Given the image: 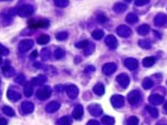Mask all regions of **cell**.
I'll use <instances>...</instances> for the list:
<instances>
[{
	"instance_id": "cell-1",
	"label": "cell",
	"mask_w": 167,
	"mask_h": 125,
	"mask_svg": "<svg viewBox=\"0 0 167 125\" xmlns=\"http://www.w3.org/2000/svg\"><path fill=\"white\" fill-rule=\"evenodd\" d=\"M30 29H38V28H48L50 26V22L48 20H31L28 22Z\"/></svg>"
},
{
	"instance_id": "cell-2",
	"label": "cell",
	"mask_w": 167,
	"mask_h": 125,
	"mask_svg": "<svg viewBox=\"0 0 167 125\" xmlns=\"http://www.w3.org/2000/svg\"><path fill=\"white\" fill-rule=\"evenodd\" d=\"M52 89L50 86L41 87L36 92V97L40 100L45 101L48 99L51 96Z\"/></svg>"
},
{
	"instance_id": "cell-3",
	"label": "cell",
	"mask_w": 167,
	"mask_h": 125,
	"mask_svg": "<svg viewBox=\"0 0 167 125\" xmlns=\"http://www.w3.org/2000/svg\"><path fill=\"white\" fill-rule=\"evenodd\" d=\"M34 7L31 5H29V4H27V5H23L21 6L20 8L18 9V13L20 17L27 18L31 15H32L33 13H34Z\"/></svg>"
},
{
	"instance_id": "cell-4",
	"label": "cell",
	"mask_w": 167,
	"mask_h": 125,
	"mask_svg": "<svg viewBox=\"0 0 167 125\" xmlns=\"http://www.w3.org/2000/svg\"><path fill=\"white\" fill-rule=\"evenodd\" d=\"M34 46V41L32 40H23L19 43L18 50L20 52H27Z\"/></svg>"
},
{
	"instance_id": "cell-5",
	"label": "cell",
	"mask_w": 167,
	"mask_h": 125,
	"mask_svg": "<svg viewBox=\"0 0 167 125\" xmlns=\"http://www.w3.org/2000/svg\"><path fill=\"white\" fill-rule=\"evenodd\" d=\"M66 92L70 98L74 99L78 96L79 89L74 85H70L66 87Z\"/></svg>"
},
{
	"instance_id": "cell-6",
	"label": "cell",
	"mask_w": 167,
	"mask_h": 125,
	"mask_svg": "<svg viewBox=\"0 0 167 125\" xmlns=\"http://www.w3.org/2000/svg\"><path fill=\"white\" fill-rule=\"evenodd\" d=\"M88 110L89 113L93 116H99L100 115L102 114V110L100 106L98 105V104H93V105H90L88 107Z\"/></svg>"
},
{
	"instance_id": "cell-7",
	"label": "cell",
	"mask_w": 167,
	"mask_h": 125,
	"mask_svg": "<svg viewBox=\"0 0 167 125\" xmlns=\"http://www.w3.org/2000/svg\"><path fill=\"white\" fill-rule=\"evenodd\" d=\"M21 109L26 114H29V113H31L34 111V105L30 101H26L21 104Z\"/></svg>"
},
{
	"instance_id": "cell-8",
	"label": "cell",
	"mask_w": 167,
	"mask_h": 125,
	"mask_svg": "<svg viewBox=\"0 0 167 125\" xmlns=\"http://www.w3.org/2000/svg\"><path fill=\"white\" fill-rule=\"evenodd\" d=\"M84 114V108L81 104H78L75 106L73 112H72V117L75 120H80L83 116Z\"/></svg>"
},
{
	"instance_id": "cell-9",
	"label": "cell",
	"mask_w": 167,
	"mask_h": 125,
	"mask_svg": "<svg viewBox=\"0 0 167 125\" xmlns=\"http://www.w3.org/2000/svg\"><path fill=\"white\" fill-rule=\"evenodd\" d=\"M60 108V104L58 103L57 101H51L50 103H49L48 105L46 106L45 109L46 111L49 113H55L56 111L58 110V108Z\"/></svg>"
},
{
	"instance_id": "cell-10",
	"label": "cell",
	"mask_w": 167,
	"mask_h": 125,
	"mask_svg": "<svg viewBox=\"0 0 167 125\" xmlns=\"http://www.w3.org/2000/svg\"><path fill=\"white\" fill-rule=\"evenodd\" d=\"M116 68L117 67L116 66V64L112 63L111 62V63L105 64L104 67L102 68V71L105 75H112V74H113L115 71H116Z\"/></svg>"
},
{
	"instance_id": "cell-11",
	"label": "cell",
	"mask_w": 167,
	"mask_h": 125,
	"mask_svg": "<svg viewBox=\"0 0 167 125\" xmlns=\"http://www.w3.org/2000/svg\"><path fill=\"white\" fill-rule=\"evenodd\" d=\"M111 101L113 104V106L116 108L121 107V106H123V104H124L123 97L120 95H115L114 97H112Z\"/></svg>"
},
{
	"instance_id": "cell-12",
	"label": "cell",
	"mask_w": 167,
	"mask_h": 125,
	"mask_svg": "<svg viewBox=\"0 0 167 125\" xmlns=\"http://www.w3.org/2000/svg\"><path fill=\"white\" fill-rule=\"evenodd\" d=\"M9 100L12 101H17L21 98V95L18 92L13 90L12 89H9L8 90V93H7Z\"/></svg>"
},
{
	"instance_id": "cell-13",
	"label": "cell",
	"mask_w": 167,
	"mask_h": 125,
	"mask_svg": "<svg viewBox=\"0 0 167 125\" xmlns=\"http://www.w3.org/2000/svg\"><path fill=\"white\" fill-rule=\"evenodd\" d=\"M116 80L117 82L121 84V86H123L124 88L127 87V85L129 84V82H130L128 76L126 75L125 74H122V75L118 76Z\"/></svg>"
},
{
	"instance_id": "cell-14",
	"label": "cell",
	"mask_w": 167,
	"mask_h": 125,
	"mask_svg": "<svg viewBox=\"0 0 167 125\" xmlns=\"http://www.w3.org/2000/svg\"><path fill=\"white\" fill-rule=\"evenodd\" d=\"M105 43L108 47H109L111 49H115L118 45L117 40L114 36H112V35H109V36L107 37L105 40Z\"/></svg>"
},
{
	"instance_id": "cell-15",
	"label": "cell",
	"mask_w": 167,
	"mask_h": 125,
	"mask_svg": "<svg viewBox=\"0 0 167 125\" xmlns=\"http://www.w3.org/2000/svg\"><path fill=\"white\" fill-rule=\"evenodd\" d=\"M48 80V79L44 75H39L32 79L31 84L32 85H41L44 83L46 81Z\"/></svg>"
},
{
	"instance_id": "cell-16",
	"label": "cell",
	"mask_w": 167,
	"mask_h": 125,
	"mask_svg": "<svg viewBox=\"0 0 167 125\" xmlns=\"http://www.w3.org/2000/svg\"><path fill=\"white\" fill-rule=\"evenodd\" d=\"M2 72H3L4 75L6 76V77H11L12 76L14 73H15V70H14L13 68L9 65H4V66L2 67Z\"/></svg>"
},
{
	"instance_id": "cell-17",
	"label": "cell",
	"mask_w": 167,
	"mask_h": 125,
	"mask_svg": "<svg viewBox=\"0 0 167 125\" xmlns=\"http://www.w3.org/2000/svg\"><path fill=\"white\" fill-rule=\"evenodd\" d=\"M118 34L121 36H128L130 34L131 31L129 28L127 27L126 26H120L117 29Z\"/></svg>"
},
{
	"instance_id": "cell-18",
	"label": "cell",
	"mask_w": 167,
	"mask_h": 125,
	"mask_svg": "<svg viewBox=\"0 0 167 125\" xmlns=\"http://www.w3.org/2000/svg\"><path fill=\"white\" fill-rule=\"evenodd\" d=\"M50 40V38L48 35L43 34L40 36L37 39V43L39 45H45V44L48 43Z\"/></svg>"
},
{
	"instance_id": "cell-19",
	"label": "cell",
	"mask_w": 167,
	"mask_h": 125,
	"mask_svg": "<svg viewBox=\"0 0 167 125\" xmlns=\"http://www.w3.org/2000/svg\"><path fill=\"white\" fill-rule=\"evenodd\" d=\"M125 65L129 69H135L137 67V62H136L135 59H126L125 62Z\"/></svg>"
},
{
	"instance_id": "cell-20",
	"label": "cell",
	"mask_w": 167,
	"mask_h": 125,
	"mask_svg": "<svg viewBox=\"0 0 167 125\" xmlns=\"http://www.w3.org/2000/svg\"><path fill=\"white\" fill-rule=\"evenodd\" d=\"M93 91L95 92L96 95H102L105 92L104 85L102 83H98L96 84L93 88Z\"/></svg>"
},
{
	"instance_id": "cell-21",
	"label": "cell",
	"mask_w": 167,
	"mask_h": 125,
	"mask_svg": "<svg viewBox=\"0 0 167 125\" xmlns=\"http://www.w3.org/2000/svg\"><path fill=\"white\" fill-rule=\"evenodd\" d=\"M72 123L71 118L68 116H63L58 120V125H70Z\"/></svg>"
},
{
	"instance_id": "cell-22",
	"label": "cell",
	"mask_w": 167,
	"mask_h": 125,
	"mask_svg": "<svg viewBox=\"0 0 167 125\" xmlns=\"http://www.w3.org/2000/svg\"><path fill=\"white\" fill-rule=\"evenodd\" d=\"M2 112L5 115H6L7 116L9 117H13L15 115V111H14L13 108L10 107V106H4V107L2 108Z\"/></svg>"
},
{
	"instance_id": "cell-23",
	"label": "cell",
	"mask_w": 167,
	"mask_h": 125,
	"mask_svg": "<svg viewBox=\"0 0 167 125\" xmlns=\"http://www.w3.org/2000/svg\"><path fill=\"white\" fill-rule=\"evenodd\" d=\"M51 52L48 48H45L41 51V58L44 61H48L50 59Z\"/></svg>"
},
{
	"instance_id": "cell-24",
	"label": "cell",
	"mask_w": 167,
	"mask_h": 125,
	"mask_svg": "<svg viewBox=\"0 0 167 125\" xmlns=\"http://www.w3.org/2000/svg\"><path fill=\"white\" fill-rule=\"evenodd\" d=\"M102 123L103 125H114V119L109 116H105L102 118Z\"/></svg>"
},
{
	"instance_id": "cell-25",
	"label": "cell",
	"mask_w": 167,
	"mask_h": 125,
	"mask_svg": "<svg viewBox=\"0 0 167 125\" xmlns=\"http://www.w3.org/2000/svg\"><path fill=\"white\" fill-rule=\"evenodd\" d=\"M24 92L25 96H27V97L32 96V95L33 93V88L31 83H27V84L25 85Z\"/></svg>"
},
{
	"instance_id": "cell-26",
	"label": "cell",
	"mask_w": 167,
	"mask_h": 125,
	"mask_svg": "<svg viewBox=\"0 0 167 125\" xmlns=\"http://www.w3.org/2000/svg\"><path fill=\"white\" fill-rule=\"evenodd\" d=\"M54 55L56 59H61L65 56V51L62 48H58L55 50Z\"/></svg>"
},
{
	"instance_id": "cell-27",
	"label": "cell",
	"mask_w": 167,
	"mask_h": 125,
	"mask_svg": "<svg viewBox=\"0 0 167 125\" xmlns=\"http://www.w3.org/2000/svg\"><path fill=\"white\" fill-rule=\"evenodd\" d=\"M155 62V59L152 57H148L143 59V66L145 67H151Z\"/></svg>"
},
{
	"instance_id": "cell-28",
	"label": "cell",
	"mask_w": 167,
	"mask_h": 125,
	"mask_svg": "<svg viewBox=\"0 0 167 125\" xmlns=\"http://www.w3.org/2000/svg\"><path fill=\"white\" fill-rule=\"evenodd\" d=\"M135 92L136 91L130 92V95H129V101H130V102L132 104V105L136 102H137L138 100L136 99H139V95L136 94Z\"/></svg>"
},
{
	"instance_id": "cell-29",
	"label": "cell",
	"mask_w": 167,
	"mask_h": 125,
	"mask_svg": "<svg viewBox=\"0 0 167 125\" xmlns=\"http://www.w3.org/2000/svg\"><path fill=\"white\" fill-rule=\"evenodd\" d=\"M94 49H95V45H94V44H93L92 43H89L87 47L84 49L85 55H90L94 51Z\"/></svg>"
},
{
	"instance_id": "cell-30",
	"label": "cell",
	"mask_w": 167,
	"mask_h": 125,
	"mask_svg": "<svg viewBox=\"0 0 167 125\" xmlns=\"http://www.w3.org/2000/svg\"><path fill=\"white\" fill-rule=\"evenodd\" d=\"M103 36H104V32L102 30H97V31H93L92 34V36L95 40H100L102 38Z\"/></svg>"
},
{
	"instance_id": "cell-31",
	"label": "cell",
	"mask_w": 167,
	"mask_h": 125,
	"mask_svg": "<svg viewBox=\"0 0 167 125\" xmlns=\"http://www.w3.org/2000/svg\"><path fill=\"white\" fill-rule=\"evenodd\" d=\"M68 34L67 32H60V33L56 34V39L60 41L65 40L68 38Z\"/></svg>"
},
{
	"instance_id": "cell-32",
	"label": "cell",
	"mask_w": 167,
	"mask_h": 125,
	"mask_svg": "<svg viewBox=\"0 0 167 125\" xmlns=\"http://www.w3.org/2000/svg\"><path fill=\"white\" fill-rule=\"evenodd\" d=\"M146 109L152 117H157L158 116V111L156 108L150 107V106H147Z\"/></svg>"
},
{
	"instance_id": "cell-33",
	"label": "cell",
	"mask_w": 167,
	"mask_h": 125,
	"mask_svg": "<svg viewBox=\"0 0 167 125\" xmlns=\"http://www.w3.org/2000/svg\"><path fill=\"white\" fill-rule=\"evenodd\" d=\"M139 123V120L135 116L130 117L127 121V125H137Z\"/></svg>"
},
{
	"instance_id": "cell-34",
	"label": "cell",
	"mask_w": 167,
	"mask_h": 125,
	"mask_svg": "<svg viewBox=\"0 0 167 125\" xmlns=\"http://www.w3.org/2000/svg\"><path fill=\"white\" fill-rule=\"evenodd\" d=\"M126 8V6L123 4H116L115 6L114 7V10L116 11V12H122V11H124L125 9Z\"/></svg>"
},
{
	"instance_id": "cell-35",
	"label": "cell",
	"mask_w": 167,
	"mask_h": 125,
	"mask_svg": "<svg viewBox=\"0 0 167 125\" xmlns=\"http://www.w3.org/2000/svg\"><path fill=\"white\" fill-rule=\"evenodd\" d=\"M55 2L56 6L61 7V8L66 7L68 5V4H69V2L68 1H63V0H58V1H55Z\"/></svg>"
},
{
	"instance_id": "cell-36",
	"label": "cell",
	"mask_w": 167,
	"mask_h": 125,
	"mask_svg": "<svg viewBox=\"0 0 167 125\" xmlns=\"http://www.w3.org/2000/svg\"><path fill=\"white\" fill-rule=\"evenodd\" d=\"M89 45V42L87 40H82L81 42H79V43H77L75 45V46L77 48H83L85 49L87 45Z\"/></svg>"
},
{
	"instance_id": "cell-37",
	"label": "cell",
	"mask_w": 167,
	"mask_h": 125,
	"mask_svg": "<svg viewBox=\"0 0 167 125\" xmlns=\"http://www.w3.org/2000/svg\"><path fill=\"white\" fill-rule=\"evenodd\" d=\"M9 54V50L0 43V55L6 56Z\"/></svg>"
},
{
	"instance_id": "cell-38",
	"label": "cell",
	"mask_w": 167,
	"mask_h": 125,
	"mask_svg": "<svg viewBox=\"0 0 167 125\" xmlns=\"http://www.w3.org/2000/svg\"><path fill=\"white\" fill-rule=\"evenodd\" d=\"M135 19H137V18H136L135 16V15H132V14H130V15H128V17H127V18H126L127 22H130V23L135 22Z\"/></svg>"
},
{
	"instance_id": "cell-39",
	"label": "cell",
	"mask_w": 167,
	"mask_h": 125,
	"mask_svg": "<svg viewBox=\"0 0 167 125\" xmlns=\"http://www.w3.org/2000/svg\"><path fill=\"white\" fill-rule=\"evenodd\" d=\"M15 81H16V82H18L19 83H22L25 81V78L23 75H20V76H19L17 79H16Z\"/></svg>"
},
{
	"instance_id": "cell-40",
	"label": "cell",
	"mask_w": 167,
	"mask_h": 125,
	"mask_svg": "<svg viewBox=\"0 0 167 125\" xmlns=\"http://www.w3.org/2000/svg\"><path fill=\"white\" fill-rule=\"evenodd\" d=\"M98 20H99V22L101 23H103L106 22V20H107V18L105 17V16L101 15L99 16V18H98Z\"/></svg>"
},
{
	"instance_id": "cell-41",
	"label": "cell",
	"mask_w": 167,
	"mask_h": 125,
	"mask_svg": "<svg viewBox=\"0 0 167 125\" xmlns=\"http://www.w3.org/2000/svg\"><path fill=\"white\" fill-rule=\"evenodd\" d=\"M8 124V121L5 119V118L2 117L0 118V125H7Z\"/></svg>"
},
{
	"instance_id": "cell-42",
	"label": "cell",
	"mask_w": 167,
	"mask_h": 125,
	"mask_svg": "<svg viewBox=\"0 0 167 125\" xmlns=\"http://www.w3.org/2000/svg\"><path fill=\"white\" fill-rule=\"evenodd\" d=\"M87 125H100V123L96 120H90L87 123Z\"/></svg>"
},
{
	"instance_id": "cell-43",
	"label": "cell",
	"mask_w": 167,
	"mask_h": 125,
	"mask_svg": "<svg viewBox=\"0 0 167 125\" xmlns=\"http://www.w3.org/2000/svg\"><path fill=\"white\" fill-rule=\"evenodd\" d=\"M32 57H34V58H36V57H37V56H38V53H37V51H36V50H35V51H34V52H33L32 53Z\"/></svg>"
},
{
	"instance_id": "cell-44",
	"label": "cell",
	"mask_w": 167,
	"mask_h": 125,
	"mask_svg": "<svg viewBox=\"0 0 167 125\" xmlns=\"http://www.w3.org/2000/svg\"><path fill=\"white\" fill-rule=\"evenodd\" d=\"M164 109H165V111H166V113H167V103L166 104V105L164 106Z\"/></svg>"
},
{
	"instance_id": "cell-45",
	"label": "cell",
	"mask_w": 167,
	"mask_h": 125,
	"mask_svg": "<svg viewBox=\"0 0 167 125\" xmlns=\"http://www.w3.org/2000/svg\"><path fill=\"white\" fill-rule=\"evenodd\" d=\"M2 63V57L0 56V65H1Z\"/></svg>"
},
{
	"instance_id": "cell-46",
	"label": "cell",
	"mask_w": 167,
	"mask_h": 125,
	"mask_svg": "<svg viewBox=\"0 0 167 125\" xmlns=\"http://www.w3.org/2000/svg\"><path fill=\"white\" fill-rule=\"evenodd\" d=\"M157 125H167V124H163V123H158Z\"/></svg>"
},
{
	"instance_id": "cell-47",
	"label": "cell",
	"mask_w": 167,
	"mask_h": 125,
	"mask_svg": "<svg viewBox=\"0 0 167 125\" xmlns=\"http://www.w3.org/2000/svg\"><path fill=\"white\" fill-rule=\"evenodd\" d=\"M0 97H1V92H0Z\"/></svg>"
}]
</instances>
